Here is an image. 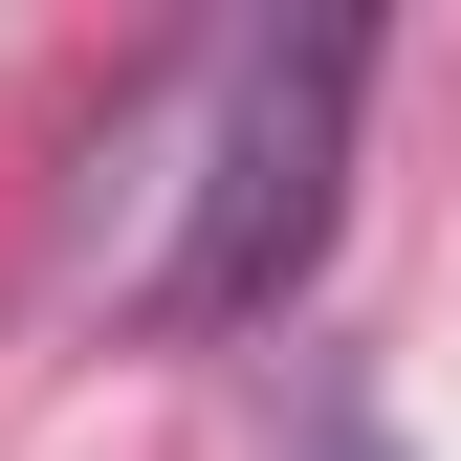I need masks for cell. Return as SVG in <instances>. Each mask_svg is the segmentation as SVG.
Instances as JSON below:
<instances>
[{
	"label": "cell",
	"mask_w": 461,
	"mask_h": 461,
	"mask_svg": "<svg viewBox=\"0 0 461 461\" xmlns=\"http://www.w3.org/2000/svg\"><path fill=\"white\" fill-rule=\"evenodd\" d=\"M352 110H374V23H220L154 67L132 110V198H154V242L110 308L132 330H264L285 285L330 264V176H352Z\"/></svg>",
	"instance_id": "6da1fadb"
}]
</instances>
